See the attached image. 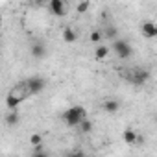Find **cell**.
I'll return each instance as SVG.
<instances>
[{
    "label": "cell",
    "mask_w": 157,
    "mask_h": 157,
    "mask_svg": "<svg viewBox=\"0 0 157 157\" xmlns=\"http://www.w3.org/2000/svg\"><path fill=\"white\" fill-rule=\"evenodd\" d=\"M19 111L15 109V111H10L8 115H6V124L8 126H15V124H19Z\"/></svg>",
    "instance_id": "obj_13"
},
{
    "label": "cell",
    "mask_w": 157,
    "mask_h": 157,
    "mask_svg": "<svg viewBox=\"0 0 157 157\" xmlns=\"http://www.w3.org/2000/svg\"><path fill=\"white\" fill-rule=\"evenodd\" d=\"M131 74H133L131 76V83H135V85H142V83H146L150 80V72L142 70V68H139V70H135Z\"/></svg>",
    "instance_id": "obj_7"
},
{
    "label": "cell",
    "mask_w": 157,
    "mask_h": 157,
    "mask_svg": "<svg viewBox=\"0 0 157 157\" xmlns=\"http://www.w3.org/2000/svg\"><path fill=\"white\" fill-rule=\"evenodd\" d=\"M61 37H63V41H65V43H68V44H72V43H76V41H78V33H76V32H74V28H70V26L63 28Z\"/></svg>",
    "instance_id": "obj_10"
},
{
    "label": "cell",
    "mask_w": 157,
    "mask_h": 157,
    "mask_svg": "<svg viewBox=\"0 0 157 157\" xmlns=\"http://www.w3.org/2000/svg\"><path fill=\"white\" fill-rule=\"evenodd\" d=\"M140 33L146 37V39H153L157 37V24L151 22V21H144L140 24Z\"/></svg>",
    "instance_id": "obj_6"
},
{
    "label": "cell",
    "mask_w": 157,
    "mask_h": 157,
    "mask_svg": "<svg viewBox=\"0 0 157 157\" xmlns=\"http://www.w3.org/2000/svg\"><path fill=\"white\" fill-rule=\"evenodd\" d=\"M30 144H32L33 148L43 146V135H41V133H32V135H30Z\"/></svg>",
    "instance_id": "obj_15"
},
{
    "label": "cell",
    "mask_w": 157,
    "mask_h": 157,
    "mask_svg": "<svg viewBox=\"0 0 157 157\" xmlns=\"http://www.w3.org/2000/svg\"><path fill=\"white\" fill-rule=\"evenodd\" d=\"M48 8H50V11H52L54 15H57V17L67 15V2H65V0H50V2H48Z\"/></svg>",
    "instance_id": "obj_5"
},
{
    "label": "cell",
    "mask_w": 157,
    "mask_h": 157,
    "mask_svg": "<svg viewBox=\"0 0 157 157\" xmlns=\"http://www.w3.org/2000/svg\"><path fill=\"white\" fill-rule=\"evenodd\" d=\"M113 52L117 54L118 59H128V57H131L133 48L126 39H115L113 41Z\"/></svg>",
    "instance_id": "obj_4"
},
{
    "label": "cell",
    "mask_w": 157,
    "mask_h": 157,
    "mask_svg": "<svg viewBox=\"0 0 157 157\" xmlns=\"http://www.w3.org/2000/svg\"><path fill=\"white\" fill-rule=\"evenodd\" d=\"M24 87H26V91L30 94H39V93L44 91L46 80H44V78H41V76H30L28 80L24 82Z\"/></svg>",
    "instance_id": "obj_3"
},
{
    "label": "cell",
    "mask_w": 157,
    "mask_h": 157,
    "mask_svg": "<svg viewBox=\"0 0 157 157\" xmlns=\"http://www.w3.org/2000/svg\"><path fill=\"white\" fill-rule=\"evenodd\" d=\"M65 157H87V155H85L82 150H72V151H68Z\"/></svg>",
    "instance_id": "obj_18"
},
{
    "label": "cell",
    "mask_w": 157,
    "mask_h": 157,
    "mask_svg": "<svg viewBox=\"0 0 157 157\" xmlns=\"http://www.w3.org/2000/svg\"><path fill=\"white\" fill-rule=\"evenodd\" d=\"M122 137H124V142H126L128 146H135V144L139 142V133H137L133 128H126L124 133H122Z\"/></svg>",
    "instance_id": "obj_9"
},
{
    "label": "cell",
    "mask_w": 157,
    "mask_h": 157,
    "mask_svg": "<svg viewBox=\"0 0 157 157\" xmlns=\"http://www.w3.org/2000/svg\"><path fill=\"white\" fill-rule=\"evenodd\" d=\"M105 35H109V37H115V35H117V32H115V28H107V32H105Z\"/></svg>",
    "instance_id": "obj_19"
},
{
    "label": "cell",
    "mask_w": 157,
    "mask_h": 157,
    "mask_svg": "<svg viewBox=\"0 0 157 157\" xmlns=\"http://www.w3.org/2000/svg\"><path fill=\"white\" fill-rule=\"evenodd\" d=\"M107 56H109V46H107V44H98L96 50H94V57H96L98 61H104Z\"/></svg>",
    "instance_id": "obj_12"
},
{
    "label": "cell",
    "mask_w": 157,
    "mask_h": 157,
    "mask_svg": "<svg viewBox=\"0 0 157 157\" xmlns=\"http://www.w3.org/2000/svg\"><path fill=\"white\" fill-rule=\"evenodd\" d=\"M89 10H91V2H89V0H85V2H78V4H76V11L80 13V15L87 13Z\"/></svg>",
    "instance_id": "obj_16"
},
{
    "label": "cell",
    "mask_w": 157,
    "mask_h": 157,
    "mask_svg": "<svg viewBox=\"0 0 157 157\" xmlns=\"http://www.w3.org/2000/svg\"><path fill=\"white\" fill-rule=\"evenodd\" d=\"M21 89H22V85L21 87H13L10 93H8V96H6V105H8V109L10 111H15L17 107H19V104L26 98V96H30V93L26 91V93H21Z\"/></svg>",
    "instance_id": "obj_2"
},
{
    "label": "cell",
    "mask_w": 157,
    "mask_h": 157,
    "mask_svg": "<svg viewBox=\"0 0 157 157\" xmlns=\"http://www.w3.org/2000/svg\"><path fill=\"white\" fill-rule=\"evenodd\" d=\"M87 118H89V115H87V109L83 105H72V107H68L61 115V120L67 126H70V128H78V126H80L83 120H87Z\"/></svg>",
    "instance_id": "obj_1"
},
{
    "label": "cell",
    "mask_w": 157,
    "mask_h": 157,
    "mask_svg": "<svg viewBox=\"0 0 157 157\" xmlns=\"http://www.w3.org/2000/svg\"><path fill=\"white\" fill-rule=\"evenodd\" d=\"M78 128H80V131H82V133H91V131H93V122L87 118V120H83Z\"/></svg>",
    "instance_id": "obj_17"
},
{
    "label": "cell",
    "mask_w": 157,
    "mask_h": 157,
    "mask_svg": "<svg viewBox=\"0 0 157 157\" xmlns=\"http://www.w3.org/2000/svg\"><path fill=\"white\" fill-rule=\"evenodd\" d=\"M32 157H50V155H48V153H44V151H35Z\"/></svg>",
    "instance_id": "obj_20"
},
{
    "label": "cell",
    "mask_w": 157,
    "mask_h": 157,
    "mask_svg": "<svg viewBox=\"0 0 157 157\" xmlns=\"http://www.w3.org/2000/svg\"><path fill=\"white\" fill-rule=\"evenodd\" d=\"M30 54L33 59H43L46 56V44L44 43H33L30 46Z\"/></svg>",
    "instance_id": "obj_8"
},
{
    "label": "cell",
    "mask_w": 157,
    "mask_h": 157,
    "mask_svg": "<svg viewBox=\"0 0 157 157\" xmlns=\"http://www.w3.org/2000/svg\"><path fill=\"white\" fill-rule=\"evenodd\" d=\"M102 39H104V33L102 32H98V30H94V32H91V35H89V41L93 43V44H102Z\"/></svg>",
    "instance_id": "obj_14"
},
{
    "label": "cell",
    "mask_w": 157,
    "mask_h": 157,
    "mask_svg": "<svg viewBox=\"0 0 157 157\" xmlns=\"http://www.w3.org/2000/svg\"><path fill=\"white\" fill-rule=\"evenodd\" d=\"M102 109H104L105 113L113 115V113H117V111L120 109V102H118V100H113V98H109V100H105V102L102 104Z\"/></svg>",
    "instance_id": "obj_11"
}]
</instances>
